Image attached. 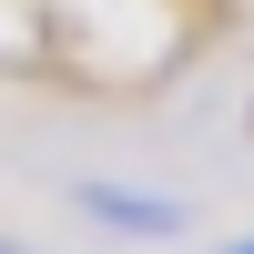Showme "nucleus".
Segmentation results:
<instances>
[{"mask_svg":"<svg viewBox=\"0 0 254 254\" xmlns=\"http://www.w3.org/2000/svg\"><path fill=\"white\" fill-rule=\"evenodd\" d=\"M92 203L102 224H122V234H183V203H153V193H112V183H92Z\"/></svg>","mask_w":254,"mask_h":254,"instance_id":"f257e3e1","label":"nucleus"},{"mask_svg":"<svg viewBox=\"0 0 254 254\" xmlns=\"http://www.w3.org/2000/svg\"><path fill=\"white\" fill-rule=\"evenodd\" d=\"M0 254H20V244H0Z\"/></svg>","mask_w":254,"mask_h":254,"instance_id":"f03ea898","label":"nucleus"},{"mask_svg":"<svg viewBox=\"0 0 254 254\" xmlns=\"http://www.w3.org/2000/svg\"><path fill=\"white\" fill-rule=\"evenodd\" d=\"M234 254H254V244H234Z\"/></svg>","mask_w":254,"mask_h":254,"instance_id":"7ed1b4c3","label":"nucleus"}]
</instances>
